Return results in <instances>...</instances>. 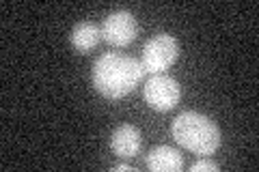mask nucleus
<instances>
[{
    "instance_id": "nucleus-1",
    "label": "nucleus",
    "mask_w": 259,
    "mask_h": 172,
    "mask_svg": "<svg viewBox=\"0 0 259 172\" xmlns=\"http://www.w3.org/2000/svg\"><path fill=\"white\" fill-rule=\"evenodd\" d=\"M145 76L143 63L115 52L102 54L93 65V86L108 99H121L139 86Z\"/></svg>"
},
{
    "instance_id": "nucleus-2",
    "label": "nucleus",
    "mask_w": 259,
    "mask_h": 172,
    "mask_svg": "<svg viewBox=\"0 0 259 172\" xmlns=\"http://www.w3.org/2000/svg\"><path fill=\"white\" fill-rule=\"evenodd\" d=\"M173 138L197 155H212L221 146V129L199 112H182L173 121Z\"/></svg>"
},
{
    "instance_id": "nucleus-3",
    "label": "nucleus",
    "mask_w": 259,
    "mask_h": 172,
    "mask_svg": "<svg viewBox=\"0 0 259 172\" xmlns=\"http://www.w3.org/2000/svg\"><path fill=\"white\" fill-rule=\"evenodd\" d=\"M180 56V43L171 35H156L151 37L143 47V67L149 73H164Z\"/></svg>"
},
{
    "instance_id": "nucleus-4",
    "label": "nucleus",
    "mask_w": 259,
    "mask_h": 172,
    "mask_svg": "<svg viewBox=\"0 0 259 172\" xmlns=\"http://www.w3.org/2000/svg\"><path fill=\"white\" fill-rule=\"evenodd\" d=\"M182 97V86L177 82L166 76V73H153L145 84V99L158 112L173 110L177 101Z\"/></svg>"
},
{
    "instance_id": "nucleus-5",
    "label": "nucleus",
    "mask_w": 259,
    "mask_h": 172,
    "mask_svg": "<svg viewBox=\"0 0 259 172\" xmlns=\"http://www.w3.org/2000/svg\"><path fill=\"white\" fill-rule=\"evenodd\" d=\"M136 32H139V24H136L134 15L127 11L110 13L102 24V39L117 47L130 45L136 39Z\"/></svg>"
},
{
    "instance_id": "nucleus-6",
    "label": "nucleus",
    "mask_w": 259,
    "mask_h": 172,
    "mask_svg": "<svg viewBox=\"0 0 259 172\" xmlns=\"http://www.w3.org/2000/svg\"><path fill=\"white\" fill-rule=\"evenodd\" d=\"M110 146L119 157H134L141 151V132L134 125H121L112 134Z\"/></svg>"
},
{
    "instance_id": "nucleus-7",
    "label": "nucleus",
    "mask_w": 259,
    "mask_h": 172,
    "mask_svg": "<svg viewBox=\"0 0 259 172\" xmlns=\"http://www.w3.org/2000/svg\"><path fill=\"white\" fill-rule=\"evenodd\" d=\"M147 168L151 172H177L184 168V157L171 146H156L147 155Z\"/></svg>"
},
{
    "instance_id": "nucleus-8",
    "label": "nucleus",
    "mask_w": 259,
    "mask_h": 172,
    "mask_svg": "<svg viewBox=\"0 0 259 172\" xmlns=\"http://www.w3.org/2000/svg\"><path fill=\"white\" fill-rule=\"evenodd\" d=\"M100 39H102V28L95 26L93 22H80L71 30V45L80 54H87L89 50H93Z\"/></svg>"
},
{
    "instance_id": "nucleus-9",
    "label": "nucleus",
    "mask_w": 259,
    "mask_h": 172,
    "mask_svg": "<svg viewBox=\"0 0 259 172\" xmlns=\"http://www.w3.org/2000/svg\"><path fill=\"white\" fill-rule=\"evenodd\" d=\"M190 172H218V163L212 159H199L190 166Z\"/></svg>"
},
{
    "instance_id": "nucleus-10",
    "label": "nucleus",
    "mask_w": 259,
    "mask_h": 172,
    "mask_svg": "<svg viewBox=\"0 0 259 172\" xmlns=\"http://www.w3.org/2000/svg\"><path fill=\"white\" fill-rule=\"evenodd\" d=\"M112 170H115V172H134V168L130 166V163H119V166H115Z\"/></svg>"
}]
</instances>
